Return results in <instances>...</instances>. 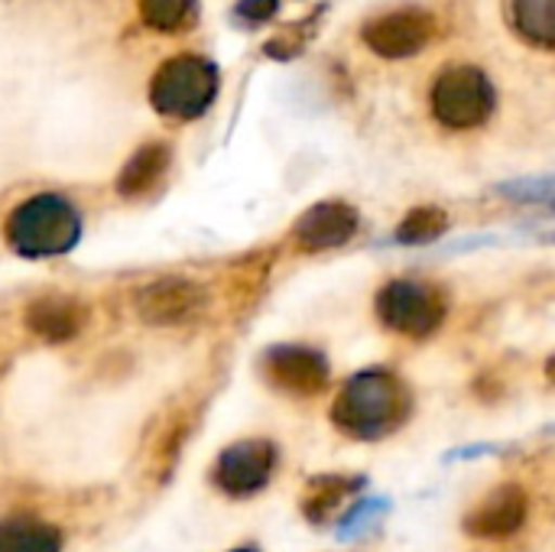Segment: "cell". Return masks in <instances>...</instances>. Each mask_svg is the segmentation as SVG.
<instances>
[{"instance_id": "cell-1", "label": "cell", "mask_w": 555, "mask_h": 552, "mask_svg": "<svg viewBox=\"0 0 555 552\" xmlns=\"http://www.w3.org/2000/svg\"><path fill=\"white\" fill-rule=\"evenodd\" d=\"M413 410L410 387L387 368L354 374L332 407V423L358 442H377L397 433Z\"/></svg>"}, {"instance_id": "cell-2", "label": "cell", "mask_w": 555, "mask_h": 552, "mask_svg": "<svg viewBox=\"0 0 555 552\" xmlns=\"http://www.w3.org/2000/svg\"><path fill=\"white\" fill-rule=\"evenodd\" d=\"M81 238L78 208L62 195H33L7 218V244L23 257L68 254Z\"/></svg>"}, {"instance_id": "cell-3", "label": "cell", "mask_w": 555, "mask_h": 552, "mask_svg": "<svg viewBox=\"0 0 555 552\" xmlns=\"http://www.w3.org/2000/svg\"><path fill=\"white\" fill-rule=\"evenodd\" d=\"M218 94V68L202 55H176L150 81V101L163 117L195 120Z\"/></svg>"}, {"instance_id": "cell-4", "label": "cell", "mask_w": 555, "mask_h": 552, "mask_svg": "<svg viewBox=\"0 0 555 552\" xmlns=\"http://www.w3.org/2000/svg\"><path fill=\"white\" fill-rule=\"evenodd\" d=\"M494 111V85L475 65L446 68L433 85V114L452 130L481 127Z\"/></svg>"}, {"instance_id": "cell-5", "label": "cell", "mask_w": 555, "mask_h": 552, "mask_svg": "<svg viewBox=\"0 0 555 552\" xmlns=\"http://www.w3.org/2000/svg\"><path fill=\"white\" fill-rule=\"evenodd\" d=\"M380 322L406 338L433 335L446 319V299L436 286L420 280H393L377 293Z\"/></svg>"}, {"instance_id": "cell-6", "label": "cell", "mask_w": 555, "mask_h": 552, "mask_svg": "<svg viewBox=\"0 0 555 552\" xmlns=\"http://www.w3.org/2000/svg\"><path fill=\"white\" fill-rule=\"evenodd\" d=\"M205 306V290L185 277H159L153 283H143L133 296V309L146 325H185L198 319Z\"/></svg>"}, {"instance_id": "cell-7", "label": "cell", "mask_w": 555, "mask_h": 552, "mask_svg": "<svg viewBox=\"0 0 555 552\" xmlns=\"http://www.w3.org/2000/svg\"><path fill=\"white\" fill-rule=\"evenodd\" d=\"M263 377L289 397H315L328 387V358L309 345H273L263 355Z\"/></svg>"}, {"instance_id": "cell-8", "label": "cell", "mask_w": 555, "mask_h": 552, "mask_svg": "<svg viewBox=\"0 0 555 552\" xmlns=\"http://www.w3.org/2000/svg\"><path fill=\"white\" fill-rule=\"evenodd\" d=\"M436 39V16L420 7L380 13L364 26V42L384 59H406Z\"/></svg>"}, {"instance_id": "cell-9", "label": "cell", "mask_w": 555, "mask_h": 552, "mask_svg": "<svg viewBox=\"0 0 555 552\" xmlns=\"http://www.w3.org/2000/svg\"><path fill=\"white\" fill-rule=\"evenodd\" d=\"M276 468V446L267 439H247L234 442L231 449L221 452L215 465V485L228 498H250L263 491L273 478Z\"/></svg>"}, {"instance_id": "cell-10", "label": "cell", "mask_w": 555, "mask_h": 552, "mask_svg": "<svg viewBox=\"0 0 555 552\" xmlns=\"http://www.w3.org/2000/svg\"><path fill=\"white\" fill-rule=\"evenodd\" d=\"M358 211L345 202H319L312 205L293 228L296 234V244L309 254H319V251H332V247H341L348 244L354 234H358Z\"/></svg>"}, {"instance_id": "cell-11", "label": "cell", "mask_w": 555, "mask_h": 552, "mask_svg": "<svg viewBox=\"0 0 555 552\" xmlns=\"http://www.w3.org/2000/svg\"><path fill=\"white\" fill-rule=\"evenodd\" d=\"M527 521V491L520 485H501L465 517V530L481 540H504Z\"/></svg>"}, {"instance_id": "cell-12", "label": "cell", "mask_w": 555, "mask_h": 552, "mask_svg": "<svg viewBox=\"0 0 555 552\" xmlns=\"http://www.w3.org/2000/svg\"><path fill=\"white\" fill-rule=\"evenodd\" d=\"M85 322H88V306L75 296H65V293H46V296L33 299L26 309L29 332L49 345L72 342L75 335H81Z\"/></svg>"}, {"instance_id": "cell-13", "label": "cell", "mask_w": 555, "mask_h": 552, "mask_svg": "<svg viewBox=\"0 0 555 552\" xmlns=\"http://www.w3.org/2000/svg\"><path fill=\"white\" fill-rule=\"evenodd\" d=\"M169 159H172V153H169L166 143H146V146H140V150L127 159V166L120 169V176H117V192H120L124 198H143L146 192H153V189L159 185V179H163L166 169H169Z\"/></svg>"}, {"instance_id": "cell-14", "label": "cell", "mask_w": 555, "mask_h": 552, "mask_svg": "<svg viewBox=\"0 0 555 552\" xmlns=\"http://www.w3.org/2000/svg\"><path fill=\"white\" fill-rule=\"evenodd\" d=\"M364 488V478H351V475H322L309 482L306 501H302V514L312 524H325L354 491Z\"/></svg>"}, {"instance_id": "cell-15", "label": "cell", "mask_w": 555, "mask_h": 552, "mask_svg": "<svg viewBox=\"0 0 555 552\" xmlns=\"http://www.w3.org/2000/svg\"><path fill=\"white\" fill-rule=\"evenodd\" d=\"M62 534L36 517L0 521V552H59Z\"/></svg>"}, {"instance_id": "cell-16", "label": "cell", "mask_w": 555, "mask_h": 552, "mask_svg": "<svg viewBox=\"0 0 555 552\" xmlns=\"http://www.w3.org/2000/svg\"><path fill=\"white\" fill-rule=\"evenodd\" d=\"M507 13L527 42L555 49V0H511Z\"/></svg>"}, {"instance_id": "cell-17", "label": "cell", "mask_w": 555, "mask_h": 552, "mask_svg": "<svg viewBox=\"0 0 555 552\" xmlns=\"http://www.w3.org/2000/svg\"><path fill=\"white\" fill-rule=\"evenodd\" d=\"M198 3L195 0H140V16L150 29L159 33H182L195 23Z\"/></svg>"}, {"instance_id": "cell-18", "label": "cell", "mask_w": 555, "mask_h": 552, "mask_svg": "<svg viewBox=\"0 0 555 552\" xmlns=\"http://www.w3.org/2000/svg\"><path fill=\"white\" fill-rule=\"evenodd\" d=\"M449 231V215L436 205H423V208H413L400 224H397V241L400 244H433L439 241L442 234Z\"/></svg>"}, {"instance_id": "cell-19", "label": "cell", "mask_w": 555, "mask_h": 552, "mask_svg": "<svg viewBox=\"0 0 555 552\" xmlns=\"http://www.w3.org/2000/svg\"><path fill=\"white\" fill-rule=\"evenodd\" d=\"M504 195L514 202H537V205H555V176L546 179H524V182H507L501 185Z\"/></svg>"}, {"instance_id": "cell-20", "label": "cell", "mask_w": 555, "mask_h": 552, "mask_svg": "<svg viewBox=\"0 0 555 552\" xmlns=\"http://www.w3.org/2000/svg\"><path fill=\"white\" fill-rule=\"evenodd\" d=\"M387 511V504L384 501H364V504H358L348 517H345V527H341V537H354L358 530H364V527H371L380 514Z\"/></svg>"}, {"instance_id": "cell-21", "label": "cell", "mask_w": 555, "mask_h": 552, "mask_svg": "<svg viewBox=\"0 0 555 552\" xmlns=\"http://www.w3.org/2000/svg\"><path fill=\"white\" fill-rule=\"evenodd\" d=\"M237 13L247 16V20H254V23H260V20H267V16L276 13V0H241L237 3Z\"/></svg>"}, {"instance_id": "cell-22", "label": "cell", "mask_w": 555, "mask_h": 552, "mask_svg": "<svg viewBox=\"0 0 555 552\" xmlns=\"http://www.w3.org/2000/svg\"><path fill=\"white\" fill-rule=\"evenodd\" d=\"M550 377H553V384H555V358L550 361Z\"/></svg>"}, {"instance_id": "cell-23", "label": "cell", "mask_w": 555, "mask_h": 552, "mask_svg": "<svg viewBox=\"0 0 555 552\" xmlns=\"http://www.w3.org/2000/svg\"><path fill=\"white\" fill-rule=\"evenodd\" d=\"M231 552H257V550H250V547H241V550H231Z\"/></svg>"}]
</instances>
